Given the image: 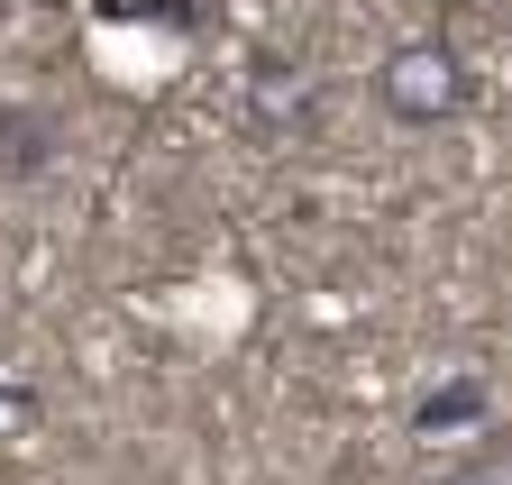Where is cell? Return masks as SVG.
Wrapping results in <instances>:
<instances>
[{"label":"cell","mask_w":512,"mask_h":485,"mask_svg":"<svg viewBox=\"0 0 512 485\" xmlns=\"http://www.w3.org/2000/svg\"><path fill=\"white\" fill-rule=\"evenodd\" d=\"M467 101H476V65L448 37H403L375 65V110L403 119V129H448Z\"/></svg>","instance_id":"obj_1"},{"label":"cell","mask_w":512,"mask_h":485,"mask_svg":"<svg viewBox=\"0 0 512 485\" xmlns=\"http://www.w3.org/2000/svg\"><path fill=\"white\" fill-rule=\"evenodd\" d=\"M101 19H156V28H192V0H101Z\"/></svg>","instance_id":"obj_4"},{"label":"cell","mask_w":512,"mask_h":485,"mask_svg":"<svg viewBox=\"0 0 512 485\" xmlns=\"http://www.w3.org/2000/svg\"><path fill=\"white\" fill-rule=\"evenodd\" d=\"M485 376L476 367H458V376H439V385H421L412 394V440H448V431H476L485 421Z\"/></svg>","instance_id":"obj_3"},{"label":"cell","mask_w":512,"mask_h":485,"mask_svg":"<svg viewBox=\"0 0 512 485\" xmlns=\"http://www.w3.org/2000/svg\"><path fill=\"white\" fill-rule=\"evenodd\" d=\"M448 485H512V431H503V440H485V449H476L458 476H448Z\"/></svg>","instance_id":"obj_5"},{"label":"cell","mask_w":512,"mask_h":485,"mask_svg":"<svg viewBox=\"0 0 512 485\" xmlns=\"http://www.w3.org/2000/svg\"><path fill=\"white\" fill-rule=\"evenodd\" d=\"M55 110H37V101H0V193L10 184H37V174L55 165Z\"/></svg>","instance_id":"obj_2"}]
</instances>
